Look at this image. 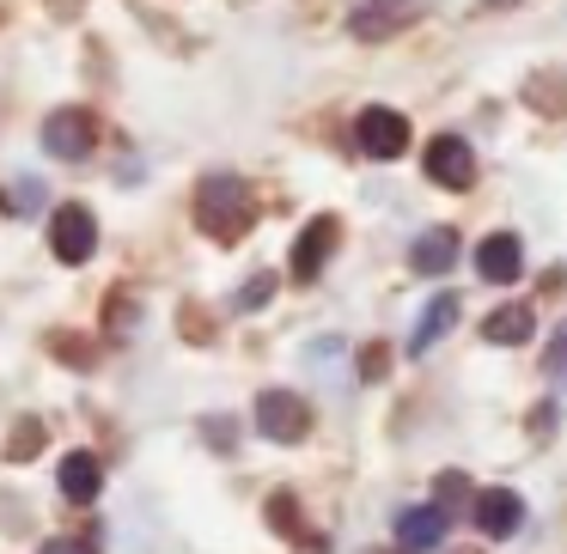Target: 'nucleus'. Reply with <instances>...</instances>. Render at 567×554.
I'll list each match as a JSON object with an SVG mask.
<instances>
[{
	"label": "nucleus",
	"mask_w": 567,
	"mask_h": 554,
	"mask_svg": "<svg viewBox=\"0 0 567 554\" xmlns=\"http://www.w3.org/2000/svg\"><path fill=\"white\" fill-rule=\"evenodd\" d=\"M530 335H537V311L530 305H501V311L482 317V342L488 347H518V342H530Z\"/></svg>",
	"instance_id": "obj_14"
},
{
	"label": "nucleus",
	"mask_w": 567,
	"mask_h": 554,
	"mask_svg": "<svg viewBox=\"0 0 567 554\" xmlns=\"http://www.w3.org/2000/svg\"><path fill=\"white\" fill-rule=\"evenodd\" d=\"M384 372H391V347L367 342V354H360V378H384Z\"/></svg>",
	"instance_id": "obj_20"
},
{
	"label": "nucleus",
	"mask_w": 567,
	"mask_h": 554,
	"mask_svg": "<svg viewBox=\"0 0 567 554\" xmlns=\"http://www.w3.org/2000/svg\"><path fill=\"white\" fill-rule=\"evenodd\" d=\"M336 244H342V220H336V213H318V220L293 238V281H318V274L330 269Z\"/></svg>",
	"instance_id": "obj_8"
},
{
	"label": "nucleus",
	"mask_w": 567,
	"mask_h": 554,
	"mask_svg": "<svg viewBox=\"0 0 567 554\" xmlns=\"http://www.w3.org/2000/svg\"><path fill=\"white\" fill-rule=\"evenodd\" d=\"M543 372H549V378H555V384H561V390H567V323H561V330H555V347H549V354H543Z\"/></svg>",
	"instance_id": "obj_19"
},
{
	"label": "nucleus",
	"mask_w": 567,
	"mask_h": 554,
	"mask_svg": "<svg viewBox=\"0 0 567 554\" xmlns=\"http://www.w3.org/2000/svg\"><path fill=\"white\" fill-rule=\"evenodd\" d=\"M50 250H55V262H68V269L92 262V250H99V220H92V208H80V201L55 208L50 213Z\"/></svg>",
	"instance_id": "obj_4"
},
{
	"label": "nucleus",
	"mask_w": 567,
	"mask_h": 554,
	"mask_svg": "<svg viewBox=\"0 0 567 554\" xmlns=\"http://www.w3.org/2000/svg\"><path fill=\"white\" fill-rule=\"evenodd\" d=\"M549 427H561V415H555V408H537V415H530V432H549Z\"/></svg>",
	"instance_id": "obj_23"
},
{
	"label": "nucleus",
	"mask_w": 567,
	"mask_h": 554,
	"mask_svg": "<svg viewBox=\"0 0 567 554\" xmlns=\"http://www.w3.org/2000/svg\"><path fill=\"white\" fill-rule=\"evenodd\" d=\"M104 317H111V330H116V323H135V305H128V293H111V305H104Z\"/></svg>",
	"instance_id": "obj_21"
},
{
	"label": "nucleus",
	"mask_w": 567,
	"mask_h": 554,
	"mask_svg": "<svg viewBox=\"0 0 567 554\" xmlns=\"http://www.w3.org/2000/svg\"><path fill=\"white\" fill-rule=\"evenodd\" d=\"M38 196H43V189L25 177V184H19V213H31V208H38Z\"/></svg>",
	"instance_id": "obj_22"
},
{
	"label": "nucleus",
	"mask_w": 567,
	"mask_h": 554,
	"mask_svg": "<svg viewBox=\"0 0 567 554\" xmlns=\"http://www.w3.org/2000/svg\"><path fill=\"white\" fill-rule=\"evenodd\" d=\"M257 432L269 445H299L311 432V403L293 390H262L257 396Z\"/></svg>",
	"instance_id": "obj_2"
},
{
	"label": "nucleus",
	"mask_w": 567,
	"mask_h": 554,
	"mask_svg": "<svg viewBox=\"0 0 567 554\" xmlns=\"http://www.w3.org/2000/svg\"><path fill=\"white\" fill-rule=\"evenodd\" d=\"M55 488H62L68 505H92V500H99V488H104V463L92 451H68L62 469H55Z\"/></svg>",
	"instance_id": "obj_13"
},
{
	"label": "nucleus",
	"mask_w": 567,
	"mask_h": 554,
	"mask_svg": "<svg viewBox=\"0 0 567 554\" xmlns=\"http://www.w3.org/2000/svg\"><path fill=\"white\" fill-rule=\"evenodd\" d=\"M445 542V505H409L396 518V548L403 554H433Z\"/></svg>",
	"instance_id": "obj_12"
},
{
	"label": "nucleus",
	"mask_w": 567,
	"mask_h": 554,
	"mask_svg": "<svg viewBox=\"0 0 567 554\" xmlns=\"http://www.w3.org/2000/svg\"><path fill=\"white\" fill-rule=\"evenodd\" d=\"M445 330H457V293H433L427 299V311H421L415 330H409V354H427Z\"/></svg>",
	"instance_id": "obj_15"
},
{
	"label": "nucleus",
	"mask_w": 567,
	"mask_h": 554,
	"mask_svg": "<svg viewBox=\"0 0 567 554\" xmlns=\"http://www.w3.org/2000/svg\"><path fill=\"white\" fill-rule=\"evenodd\" d=\"M275 286H281L275 274H250V281L233 293V311H245V317H250V311H262V305L275 299Z\"/></svg>",
	"instance_id": "obj_16"
},
{
	"label": "nucleus",
	"mask_w": 567,
	"mask_h": 554,
	"mask_svg": "<svg viewBox=\"0 0 567 554\" xmlns=\"http://www.w3.org/2000/svg\"><path fill=\"white\" fill-rule=\"evenodd\" d=\"M43 554H80V548H74V542H68V536H62V542H43Z\"/></svg>",
	"instance_id": "obj_24"
},
{
	"label": "nucleus",
	"mask_w": 567,
	"mask_h": 554,
	"mask_svg": "<svg viewBox=\"0 0 567 554\" xmlns=\"http://www.w3.org/2000/svg\"><path fill=\"white\" fill-rule=\"evenodd\" d=\"M38 451H43V420H19L13 439H7V457H13V463H31Z\"/></svg>",
	"instance_id": "obj_17"
},
{
	"label": "nucleus",
	"mask_w": 567,
	"mask_h": 554,
	"mask_svg": "<svg viewBox=\"0 0 567 554\" xmlns=\"http://www.w3.org/2000/svg\"><path fill=\"white\" fill-rule=\"evenodd\" d=\"M250 220H257V201H250L245 177H233V171L202 177V189H196V226L214 238V244H238V238L250 232Z\"/></svg>",
	"instance_id": "obj_1"
},
{
	"label": "nucleus",
	"mask_w": 567,
	"mask_h": 554,
	"mask_svg": "<svg viewBox=\"0 0 567 554\" xmlns=\"http://www.w3.org/2000/svg\"><path fill=\"white\" fill-rule=\"evenodd\" d=\"M421 165H427V177L440 189H470L476 184V153H470L464 135H433L427 153H421Z\"/></svg>",
	"instance_id": "obj_7"
},
{
	"label": "nucleus",
	"mask_w": 567,
	"mask_h": 554,
	"mask_svg": "<svg viewBox=\"0 0 567 554\" xmlns=\"http://www.w3.org/2000/svg\"><path fill=\"white\" fill-rule=\"evenodd\" d=\"M476 274L488 286H513L518 274H525V244H518L513 232H488L476 244Z\"/></svg>",
	"instance_id": "obj_9"
},
{
	"label": "nucleus",
	"mask_w": 567,
	"mask_h": 554,
	"mask_svg": "<svg viewBox=\"0 0 567 554\" xmlns=\"http://www.w3.org/2000/svg\"><path fill=\"white\" fill-rule=\"evenodd\" d=\"M421 7H427V0H354L348 31H354L360 43H384V38H396V31L415 25Z\"/></svg>",
	"instance_id": "obj_5"
},
{
	"label": "nucleus",
	"mask_w": 567,
	"mask_h": 554,
	"mask_svg": "<svg viewBox=\"0 0 567 554\" xmlns=\"http://www.w3.org/2000/svg\"><path fill=\"white\" fill-rule=\"evenodd\" d=\"M457 232L452 226H427V232L415 238V244H409V269L415 274H427V281H440V274H452L457 269Z\"/></svg>",
	"instance_id": "obj_10"
},
{
	"label": "nucleus",
	"mask_w": 567,
	"mask_h": 554,
	"mask_svg": "<svg viewBox=\"0 0 567 554\" xmlns=\"http://www.w3.org/2000/svg\"><path fill=\"white\" fill-rule=\"evenodd\" d=\"M518 524H525V500H518L513 488H488V493H476V530H482L488 542H506Z\"/></svg>",
	"instance_id": "obj_11"
},
{
	"label": "nucleus",
	"mask_w": 567,
	"mask_h": 554,
	"mask_svg": "<svg viewBox=\"0 0 567 554\" xmlns=\"http://www.w3.org/2000/svg\"><path fill=\"white\" fill-rule=\"evenodd\" d=\"M92 147H99V123H92V111L68 104V111L43 116V153H50V159H86Z\"/></svg>",
	"instance_id": "obj_6"
},
{
	"label": "nucleus",
	"mask_w": 567,
	"mask_h": 554,
	"mask_svg": "<svg viewBox=\"0 0 567 554\" xmlns=\"http://www.w3.org/2000/svg\"><path fill=\"white\" fill-rule=\"evenodd\" d=\"M354 140L367 159H403L409 153V116L391 111V104H367L354 116Z\"/></svg>",
	"instance_id": "obj_3"
},
{
	"label": "nucleus",
	"mask_w": 567,
	"mask_h": 554,
	"mask_svg": "<svg viewBox=\"0 0 567 554\" xmlns=\"http://www.w3.org/2000/svg\"><path fill=\"white\" fill-rule=\"evenodd\" d=\"M55 359H68V366H80V372L99 366V354H92L86 335H55Z\"/></svg>",
	"instance_id": "obj_18"
}]
</instances>
